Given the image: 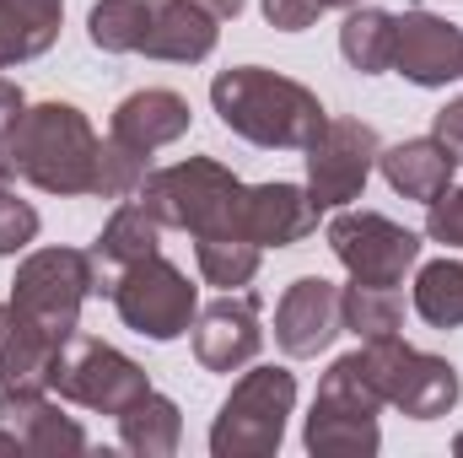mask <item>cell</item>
<instances>
[{"instance_id":"obj_36","label":"cell","mask_w":463,"mask_h":458,"mask_svg":"<svg viewBox=\"0 0 463 458\" xmlns=\"http://www.w3.org/2000/svg\"><path fill=\"white\" fill-rule=\"evenodd\" d=\"M324 11H350V5H361V0H318Z\"/></svg>"},{"instance_id":"obj_29","label":"cell","mask_w":463,"mask_h":458,"mask_svg":"<svg viewBox=\"0 0 463 458\" xmlns=\"http://www.w3.org/2000/svg\"><path fill=\"white\" fill-rule=\"evenodd\" d=\"M38 237V211L27 200H16V189H0V253H22Z\"/></svg>"},{"instance_id":"obj_16","label":"cell","mask_w":463,"mask_h":458,"mask_svg":"<svg viewBox=\"0 0 463 458\" xmlns=\"http://www.w3.org/2000/svg\"><path fill=\"white\" fill-rule=\"evenodd\" d=\"M264 329H259V297L253 291H227L205 313H194V356L205 372H237L259 356Z\"/></svg>"},{"instance_id":"obj_37","label":"cell","mask_w":463,"mask_h":458,"mask_svg":"<svg viewBox=\"0 0 463 458\" xmlns=\"http://www.w3.org/2000/svg\"><path fill=\"white\" fill-rule=\"evenodd\" d=\"M453 448H458V453H463V437H458V443H453Z\"/></svg>"},{"instance_id":"obj_2","label":"cell","mask_w":463,"mask_h":458,"mask_svg":"<svg viewBox=\"0 0 463 458\" xmlns=\"http://www.w3.org/2000/svg\"><path fill=\"white\" fill-rule=\"evenodd\" d=\"M87 33L109 54H146L194 65L216 49L222 22L200 0H98L87 16Z\"/></svg>"},{"instance_id":"obj_12","label":"cell","mask_w":463,"mask_h":458,"mask_svg":"<svg viewBox=\"0 0 463 458\" xmlns=\"http://www.w3.org/2000/svg\"><path fill=\"white\" fill-rule=\"evenodd\" d=\"M377 151H383V140H377L372 124H361V119H329L318 129V140L307 146V195H313V205L318 211L350 205L366 189V178L377 167Z\"/></svg>"},{"instance_id":"obj_27","label":"cell","mask_w":463,"mask_h":458,"mask_svg":"<svg viewBox=\"0 0 463 458\" xmlns=\"http://www.w3.org/2000/svg\"><path fill=\"white\" fill-rule=\"evenodd\" d=\"M259 243L248 237H194V259H200V275L205 286H222V291H237L259 275Z\"/></svg>"},{"instance_id":"obj_34","label":"cell","mask_w":463,"mask_h":458,"mask_svg":"<svg viewBox=\"0 0 463 458\" xmlns=\"http://www.w3.org/2000/svg\"><path fill=\"white\" fill-rule=\"evenodd\" d=\"M200 5H205L216 22H227V16H237V11H242V0H200Z\"/></svg>"},{"instance_id":"obj_4","label":"cell","mask_w":463,"mask_h":458,"mask_svg":"<svg viewBox=\"0 0 463 458\" xmlns=\"http://www.w3.org/2000/svg\"><path fill=\"white\" fill-rule=\"evenodd\" d=\"M242 178L211 162V157H184L173 167L146 173V184L135 189L162 227L194 232V237H242Z\"/></svg>"},{"instance_id":"obj_14","label":"cell","mask_w":463,"mask_h":458,"mask_svg":"<svg viewBox=\"0 0 463 458\" xmlns=\"http://www.w3.org/2000/svg\"><path fill=\"white\" fill-rule=\"evenodd\" d=\"M0 453H87V432L54 405L49 388H27V394H0Z\"/></svg>"},{"instance_id":"obj_23","label":"cell","mask_w":463,"mask_h":458,"mask_svg":"<svg viewBox=\"0 0 463 458\" xmlns=\"http://www.w3.org/2000/svg\"><path fill=\"white\" fill-rule=\"evenodd\" d=\"M118 443L140 458H173L184 443V415L167 394L146 388L129 410H118Z\"/></svg>"},{"instance_id":"obj_30","label":"cell","mask_w":463,"mask_h":458,"mask_svg":"<svg viewBox=\"0 0 463 458\" xmlns=\"http://www.w3.org/2000/svg\"><path fill=\"white\" fill-rule=\"evenodd\" d=\"M426 237L431 243H448V248H463V189H448L442 200H431Z\"/></svg>"},{"instance_id":"obj_33","label":"cell","mask_w":463,"mask_h":458,"mask_svg":"<svg viewBox=\"0 0 463 458\" xmlns=\"http://www.w3.org/2000/svg\"><path fill=\"white\" fill-rule=\"evenodd\" d=\"M22 114H27V98H22V87L0 76V140H5V135L22 124Z\"/></svg>"},{"instance_id":"obj_24","label":"cell","mask_w":463,"mask_h":458,"mask_svg":"<svg viewBox=\"0 0 463 458\" xmlns=\"http://www.w3.org/2000/svg\"><path fill=\"white\" fill-rule=\"evenodd\" d=\"M393 43H399V16L393 11H377V5H350L345 11L340 54L350 60V71H361V76L393 71Z\"/></svg>"},{"instance_id":"obj_31","label":"cell","mask_w":463,"mask_h":458,"mask_svg":"<svg viewBox=\"0 0 463 458\" xmlns=\"http://www.w3.org/2000/svg\"><path fill=\"white\" fill-rule=\"evenodd\" d=\"M318 11H324L318 0H264V22L280 27V33H302V27H313Z\"/></svg>"},{"instance_id":"obj_10","label":"cell","mask_w":463,"mask_h":458,"mask_svg":"<svg viewBox=\"0 0 463 458\" xmlns=\"http://www.w3.org/2000/svg\"><path fill=\"white\" fill-rule=\"evenodd\" d=\"M109 297H114V313L124 319V329H135V335H146V340H156V345L189 335L194 313H200V297H194L189 275L173 259H162V253L124 264L114 275Z\"/></svg>"},{"instance_id":"obj_35","label":"cell","mask_w":463,"mask_h":458,"mask_svg":"<svg viewBox=\"0 0 463 458\" xmlns=\"http://www.w3.org/2000/svg\"><path fill=\"white\" fill-rule=\"evenodd\" d=\"M16 178V167H11V151H5V140H0V189Z\"/></svg>"},{"instance_id":"obj_21","label":"cell","mask_w":463,"mask_h":458,"mask_svg":"<svg viewBox=\"0 0 463 458\" xmlns=\"http://www.w3.org/2000/svg\"><path fill=\"white\" fill-rule=\"evenodd\" d=\"M156 248H162V222H156V211H151L140 195H129L114 216H109V227L98 232V243L87 248L92 264H98V291H114L109 270H124V264H135V259H151Z\"/></svg>"},{"instance_id":"obj_6","label":"cell","mask_w":463,"mask_h":458,"mask_svg":"<svg viewBox=\"0 0 463 458\" xmlns=\"http://www.w3.org/2000/svg\"><path fill=\"white\" fill-rule=\"evenodd\" d=\"M297 405V377L286 367H253L232 383L227 405L216 410L211 426V453L216 458H269L286 437Z\"/></svg>"},{"instance_id":"obj_11","label":"cell","mask_w":463,"mask_h":458,"mask_svg":"<svg viewBox=\"0 0 463 458\" xmlns=\"http://www.w3.org/2000/svg\"><path fill=\"white\" fill-rule=\"evenodd\" d=\"M329 248L361 286H404V275L420 264V232L377 211H340L329 222Z\"/></svg>"},{"instance_id":"obj_25","label":"cell","mask_w":463,"mask_h":458,"mask_svg":"<svg viewBox=\"0 0 463 458\" xmlns=\"http://www.w3.org/2000/svg\"><path fill=\"white\" fill-rule=\"evenodd\" d=\"M415 313L431 329H463V259H431L415 275Z\"/></svg>"},{"instance_id":"obj_5","label":"cell","mask_w":463,"mask_h":458,"mask_svg":"<svg viewBox=\"0 0 463 458\" xmlns=\"http://www.w3.org/2000/svg\"><path fill=\"white\" fill-rule=\"evenodd\" d=\"M377 410H383V394L372 388L366 377V361L361 350L340 356L324 383H318V399H313V415H307V453L318 458H372L383 432H377Z\"/></svg>"},{"instance_id":"obj_26","label":"cell","mask_w":463,"mask_h":458,"mask_svg":"<svg viewBox=\"0 0 463 458\" xmlns=\"http://www.w3.org/2000/svg\"><path fill=\"white\" fill-rule=\"evenodd\" d=\"M340 302H345V335H355V340L399 335V324H404V297L393 286H361V281H350Z\"/></svg>"},{"instance_id":"obj_8","label":"cell","mask_w":463,"mask_h":458,"mask_svg":"<svg viewBox=\"0 0 463 458\" xmlns=\"http://www.w3.org/2000/svg\"><path fill=\"white\" fill-rule=\"evenodd\" d=\"M146 388H151L146 367L129 361L114 345H103L98 335H87V329L60 340L54 361H49V394L54 399L81 405V410H103L114 421H118V410H129Z\"/></svg>"},{"instance_id":"obj_15","label":"cell","mask_w":463,"mask_h":458,"mask_svg":"<svg viewBox=\"0 0 463 458\" xmlns=\"http://www.w3.org/2000/svg\"><path fill=\"white\" fill-rule=\"evenodd\" d=\"M393 71L415 87H448L463 76V27L431 11H404L399 16V43H393Z\"/></svg>"},{"instance_id":"obj_20","label":"cell","mask_w":463,"mask_h":458,"mask_svg":"<svg viewBox=\"0 0 463 458\" xmlns=\"http://www.w3.org/2000/svg\"><path fill=\"white\" fill-rule=\"evenodd\" d=\"M377 167H383V178H388L393 195L431 205V200H442L453 189V167L458 162L448 157V146L437 135H420V140H399V146L377 151Z\"/></svg>"},{"instance_id":"obj_1","label":"cell","mask_w":463,"mask_h":458,"mask_svg":"<svg viewBox=\"0 0 463 458\" xmlns=\"http://www.w3.org/2000/svg\"><path fill=\"white\" fill-rule=\"evenodd\" d=\"M211 109L222 114L232 135L264 151H307L318 129L329 124V109L318 92H307L291 76H275L264 65H232L211 81Z\"/></svg>"},{"instance_id":"obj_17","label":"cell","mask_w":463,"mask_h":458,"mask_svg":"<svg viewBox=\"0 0 463 458\" xmlns=\"http://www.w3.org/2000/svg\"><path fill=\"white\" fill-rule=\"evenodd\" d=\"M318 232V205L297 184H248L242 189V237L259 248H291Z\"/></svg>"},{"instance_id":"obj_28","label":"cell","mask_w":463,"mask_h":458,"mask_svg":"<svg viewBox=\"0 0 463 458\" xmlns=\"http://www.w3.org/2000/svg\"><path fill=\"white\" fill-rule=\"evenodd\" d=\"M140 184H146V157H135L129 146H118L114 135H109L103 151H98V184H92V195H103V200H129Z\"/></svg>"},{"instance_id":"obj_22","label":"cell","mask_w":463,"mask_h":458,"mask_svg":"<svg viewBox=\"0 0 463 458\" xmlns=\"http://www.w3.org/2000/svg\"><path fill=\"white\" fill-rule=\"evenodd\" d=\"M65 0H0V71L38 60L60 38Z\"/></svg>"},{"instance_id":"obj_13","label":"cell","mask_w":463,"mask_h":458,"mask_svg":"<svg viewBox=\"0 0 463 458\" xmlns=\"http://www.w3.org/2000/svg\"><path fill=\"white\" fill-rule=\"evenodd\" d=\"M345 286L324 281V275H302L286 286L280 308H275V345L286 356H318L345 335Z\"/></svg>"},{"instance_id":"obj_18","label":"cell","mask_w":463,"mask_h":458,"mask_svg":"<svg viewBox=\"0 0 463 458\" xmlns=\"http://www.w3.org/2000/svg\"><path fill=\"white\" fill-rule=\"evenodd\" d=\"M189 119H194L189 114V98H178L167 87H146V92H129L114 109L109 135H114L118 146H129L135 157H151V151L184 140L189 135Z\"/></svg>"},{"instance_id":"obj_19","label":"cell","mask_w":463,"mask_h":458,"mask_svg":"<svg viewBox=\"0 0 463 458\" xmlns=\"http://www.w3.org/2000/svg\"><path fill=\"white\" fill-rule=\"evenodd\" d=\"M60 340L27 319L16 302H0V394H27V388H49V361Z\"/></svg>"},{"instance_id":"obj_7","label":"cell","mask_w":463,"mask_h":458,"mask_svg":"<svg viewBox=\"0 0 463 458\" xmlns=\"http://www.w3.org/2000/svg\"><path fill=\"white\" fill-rule=\"evenodd\" d=\"M361 361H366V377L372 388L383 394V405L404 410L410 421H437L458 405L463 383L458 367L448 356H431V350H415L399 335H377V340H361Z\"/></svg>"},{"instance_id":"obj_32","label":"cell","mask_w":463,"mask_h":458,"mask_svg":"<svg viewBox=\"0 0 463 458\" xmlns=\"http://www.w3.org/2000/svg\"><path fill=\"white\" fill-rule=\"evenodd\" d=\"M431 135L448 146V157H453V162H463V98H453L448 109H437V119H431Z\"/></svg>"},{"instance_id":"obj_3","label":"cell","mask_w":463,"mask_h":458,"mask_svg":"<svg viewBox=\"0 0 463 458\" xmlns=\"http://www.w3.org/2000/svg\"><path fill=\"white\" fill-rule=\"evenodd\" d=\"M16 178H27L43 195H92L98 184V129L76 103H33L22 124L5 135Z\"/></svg>"},{"instance_id":"obj_9","label":"cell","mask_w":463,"mask_h":458,"mask_svg":"<svg viewBox=\"0 0 463 458\" xmlns=\"http://www.w3.org/2000/svg\"><path fill=\"white\" fill-rule=\"evenodd\" d=\"M98 291V264L87 248H38L16 264L11 302L38 319L54 340H71L81 329V302Z\"/></svg>"}]
</instances>
